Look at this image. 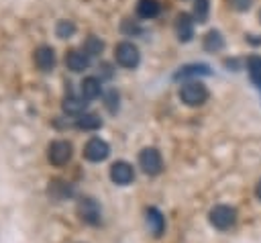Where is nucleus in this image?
Returning a JSON list of instances; mask_svg holds the SVG:
<instances>
[{
    "label": "nucleus",
    "instance_id": "14",
    "mask_svg": "<svg viewBox=\"0 0 261 243\" xmlns=\"http://www.w3.org/2000/svg\"><path fill=\"white\" fill-rule=\"evenodd\" d=\"M80 94L86 98V100H94L102 94V80L96 78V76H88L82 80L80 84Z\"/></svg>",
    "mask_w": 261,
    "mask_h": 243
},
{
    "label": "nucleus",
    "instance_id": "10",
    "mask_svg": "<svg viewBox=\"0 0 261 243\" xmlns=\"http://www.w3.org/2000/svg\"><path fill=\"white\" fill-rule=\"evenodd\" d=\"M77 212L84 223L88 225H98L100 223V206L94 198H82L77 204Z\"/></svg>",
    "mask_w": 261,
    "mask_h": 243
},
{
    "label": "nucleus",
    "instance_id": "28",
    "mask_svg": "<svg viewBox=\"0 0 261 243\" xmlns=\"http://www.w3.org/2000/svg\"><path fill=\"white\" fill-rule=\"evenodd\" d=\"M255 194H257V198L261 200V180L257 182V188H255Z\"/></svg>",
    "mask_w": 261,
    "mask_h": 243
},
{
    "label": "nucleus",
    "instance_id": "19",
    "mask_svg": "<svg viewBox=\"0 0 261 243\" xmlns=\"http://www.w3.org/2000/svg\"><path fill=\"white\" fill-rule=\"evenodd\" d=\"M247 71H249V78H251L253 86L261 90V57L259 55H251L247 59Z\"/></svg>",
    "mask_w": 261,
    "mask_h": 243
},
{
    "label": "nucleus",
    "instance_id": "25",
    "mask_svg": "<svg viewBox=\"0 0 261 243\" xmlns=\"http://www.w3.org/2000/svg\"><path fill=\"white\" fill-rule=\"evenodd\" d=\"M228 4H230L232 10H237V12H245V10L251 8L253 0H228Z\"/></svg>",
    "mask_w": 261,
    "mask_h": 243
},
{
    "label": "nucleus",
    "instance_id": "9",
    "mask_svg": "<svg viewBox=\"0 0 261 243\" xmlns=\"http://www.w3.org/2000/svg\"><path fill=\"white\" fill-rule=\"evenodd\" d=\"M90 63H92V57H90L88 53H84V49H71V51H67V55H65V65H67V69L73 71V74H80V71L88 69Z\"/></svg>",
    "mask_w": 261,
    "mask_h": 243
},
{
    "label": "nucleus",
    "instance_id": "6",
    "mask_svg": "<svg viewBox=\"0 0 261 243\" xmlns=\"http://www.w3.org/2000/svg\"><path fill=\"white\" fill-rule=\"evenodd\" d=\"M108 155H110V147H108V143H106L104 139H100V137H92V139H88V143L84 145V157H86L88 161L98 163V161H104Z\"/></svg>",
    "mask_w": 261,
    "mask_h": 243
},
{
    "label": "nucleus",
    "instance_id": "17",
    "mask_svg": "<svg viewBox=\"0 0 261 243\" xmlns=\"http://www.w3.org/2000/svg\"><path fill=\"white\" fill-rule=\"evenodd\" d=\"M73 125L77 129H82V131H96V129L102 127V118L98 114H94V112H84V114H80L75 118Z\"/></svg>",
    "mask_w": 261,
    "mask_h": 243
},
{
    "label": "nucleus",
    "instance_id": "8",
    "mask_svg": "<svg viewBox=\"0 0 261 243\" xmlns=\"http://www.w3.org/2000/svg\"><path fill=\"white\" fill-rule=\"evenodd\" d=\"M110 180L118 186H126L135 180V169L128 161H114L110 165Z\"/></svg>",
    "mask_w": 261,
    "mask_h": 243
},
{
    "label": "nucleus",
    "instance_id": "21",
    "mask_svg": "<svg viewBox=\"0 0 261 243\" xmlns=\"http://www.w3.org/2000/svg\"><path fill=\"white\" fill-rule=\"evenodd\" d=\"M82 49H84V53H88L90 57H96V55H100V53L104 51V41H102L100 37H96V35H90V37L84 41Z\"/></svg>",
    "mask_w": 261,
    "mask_h": 243
},
{
    "label": "nucleus",
    "instance_id": "11",
    "mask_svg": "<svg viewBox=\"0 0 261 243\" xmlns=\"http://www.w3.org/2000/svg\"><path fill=\"white\" fill-rule=\"evenodd\" d=\"M175 33H177V39L181 43L192 41V37H194V18H192V14H188V12L177 14V18H175Z\"/></svg>",
    "mask_w": 261,
    "mask_h": 243
},
{
    "label": "nucleus",
    "instance_id": "13",
    "mask_svg": "<svg viewBox=\"0 0 261 243\" xmlns=\"http://www.w3.org/2000/svg\"><path fill=\"white\" fill-rule=\"evenodd\" d=\"M86 106H88V100H86L82 94L75 96L73 92H69V94L63 98V102H61L63 112H65V114H75V116L84 114V112H86Z\"/></svg>",
    "mask_w": 261,
    "mask_h": 243
},
{
    "label": "nucleus",
    "instance_id": "4",
    "mask_svg": "<svg viewBox=\"0 0 261 243\" xmlns=\"http://www.w3.org/2000/svg\"><path fill=\"white\" fill-rule=\"evenodd\" d=\"M210 223L218 231H226L237 223V210L232 206H228V204H216L210 210Z\"/></svg>",
    "mask_w": 261,
    "mask_h": 243
},
{
    "label": "nucleus",
    "instance_id": "18",
    "mask_svg": "<svg viewBox=\"0 0 261 243\" xmlns=\"http://www.w3.org/2000/svg\"><path fill=\"white\" fill-rule=\"evenodd\" d=\"M222 47H224V37L220 35V31H216V29L208 31L204 37V49L210 53H218Z\"/></svg>",
    "mask_w": 261,
    "mask_h": 243
},
{
    "label": "nucleus",
    "instance_id": "23",
    "mask_svg": "<svg viewBox=\"0 0 261 243\" xmlns=\"http://www.w3.org/2000/svg\"><path fill=\"white\" fill-rule=\"evenodd\" d=\"M73 33H75L73 20H67V18L57 20V25H55V35H57L59 39H69V37H73Z\"/></svg>",
    "mask_w": 261,
    "mask_h": 243
},
{
    "label": "nucleus",
    "instance_id": "29",
    "mask_svg": "<svg viewBox=\"0 0 261 243\" xmlns=\"http://www.w3.org/2000/svg\"><path fill=\"white\" fill-rule=\"evenodd\" d=\"M259 18H261V10H259Z\"/></svg>",
    "mask_w": 261,
    "mask_h": 243
},
{
    "label": "nucleus",
    "instance_id": "16",
    "mask_svg": "<svg viewBox=\"0 0 261 243\" xmlns=\"http://www.w3.org/2000/svg\"><path fill=\"white\" fill-rule=\"evenodd\" d=\"M159 12H161L159 0H139V2H137V14H139L141 18H145V20L155 18Z\"/></svg>",
    "mask_w": 261,
    "mask_h": 243
},
{
    "label": "nucleus",
    "instance_id": "22",
    "mask_svg": "<svg viewBox=\"0 0 261 243\" xmlns=\"http://www.w3.org/2000/svg\"><path fill=\"white\" fill-rule=\"evenodd\" d=\"M69 194H71V186H69V184H65V182H61V180L49 182V196H51V198L63 200V198L69 196Z\"/></svg>",
    "mask_w": 261,
    "mask_h": 243
},
{
    "label": "nucleus",
    "instance_id": "27",
    "mask_svg": "<svg viewBox=\"0 0 261 243\" xmlns=\"http://www.w3.org/2000/svg\"><path fill=\"white\" fill-rule=\"evenodd\" d=\"M100 67H102V76H104V78H112V65H110V63L104 61Z\"/></svg>",
    "mask_w": 261,
    "mask_h": 243
},
{
    "label": "nucleus",
    "instance_id": "20",
    "mask_svg": "<svg viewBox=\"0 0 261 243\" xmlns=\"http://www.w3.org/2000/svg\"><path fill=\"white\" fill-rule=\"evenodd\" d=\"M208 12H210V2L208 0H194V8H192L194 22L204 25L208 20Z\"/></svg>",
    "mask_w": 261,
    "mask_h": 243
},
{
    "label": "nucleus",
    "instance_id": "12",
    "mask_svg": "<svg viewBox=\"0 0 261 243\" xmlns=\"http://www.w3.org/2000/svg\"><path fill=\"white\" fill-rule=\"evenodd\" d=\"M210 74L212 69L206 63H186L173 74V80H188V78H200V76H210Z\"/></svg>",
    "mask_w": 261,
    "mask_h": 243
},
{
    "label": "nucleus",
    "instance_id": "5",
    "mask_svg": "<svg viewBox=\"0 0 261 243\" xmlns=\"http://www.w3.org/2000/svg\"><path fill=\"white\" fill-rule=\"evenodd\" d=\"M139 165H141V169H143L147 176H157V174H161V169H163L161 153H159L155 147H145V149L139 153Z\"/></svg>",
    "mask_w": 261,
    "mask_h": 243
},
{
    "label": "nucleus",
    "instance_id": "24",
    "mask_svg": "<svg viewBox=\"0 0 261 243\" xmlns=\"http://www.w3.org/2000/svg\"><path fill=\"white\" fill-rule=\"evenodd\" d=\"M104 106H106V110H108L110 114H116V112H118V108H120V96H118V92H116L114 88H110V90L104 94Z\"/></svg>",
    "mask_w": 261,
    "mask_h": 243
},
{
    "label": "nucleus",
    "instance_id": "1",
    "mask_svg": "<svg viewBox=\"0 0 261 243\" xmlns=\"http://www.w3.org/2000/svg\"><path fill=\"white\" fill-rule=\"evenodd\" d=\"M179 100L186 104V106H202L206 100H208V90L202 82L198 80H192V82H186L181 84L179 88Z\"/></svg>",
    "mask_w": 261,
    "mask_h": 243
},
{
    "label": "nucleus",
    "instance_id": "26",
    "mask_svg": "<svg viewBox=\"0 0 261 243\" xmlns=\"http://www.w3.org/2000/svg\"><path fill=\"white\" fill-rule=\"evenodd\" d=\"M122 33H124V35H137V33H141V27H139L137 22H133L130 18H126V20L122 22Z\"/></svg>",
    "mask_w": 261,
    "mask_h": 243
},
{
    "label": "nucleus",
    "instance_id": "7",
    "mask_svg": "<svg viewBox=\"0 0 261 243\" xmlns=\"http://www.w3.org/2000/svg\"><path fill=\"white\" fill-rule=\"evenodd\" d=\"M33 61L41 71H51L55 67V49L51 45H39L33 53Z\"/></svg>",
    "mask_w": 261,
    "mask_h": 243
},
{
    "label": "nucleus",
    "instance_id": "15",
    "mask_svg": "<svg viewBox=\"0 0 261 243\" xmlns=\"http://www.w3.org/2000/svg\"><path fill=\"white\" fill-rule=\"evenodd\" d=\"M145 221H147L149 231H151L155 237H159V235L165 231V218H163V214H161L155 206L147 208V212H145Z\"/></svg>",
    "mask_w": 261,
    "mask_h": 243
},
{
    "label": "nucleus",
    "instance_id": "3",
    "mask_svg": "<svg viewBox=\"0 0 261 243\" xmlns=\"http://www.w3.org/2000/svg\"><path fill=\"white\" fill-rule=\"evenodd\" d=\"M71 155H73V147H71V143L65 141V139L53 141V143L49 145V149H47V159H49V163L55 165V167L65 165V163L71 159Z\"/></svg>",
    "mask_w": 261,
    "mask_h": 243
},
{
    "label": "nucleus",
    "instance_id": "2",
    "mask_svg": "<svg viewBox=\"0 0 261 243\" xmlns=\"http://www.w3.org/2000/svg\"><path fill=\"white\" fill-rule=\"evenodd\" d=\"M114 59L118 65L126 67V69H135L141 61V53H139V47L130 41H120L116 47H114Z\"/></svg>",
    "mask_w": 261,
    "mask_h": 243
}]
</instances>
